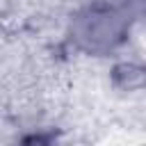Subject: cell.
Returning a JSON list of instances; mask_svg holds the SVG:
<instances>
[{
  "label": "cell",
  "instance_id": "cell-1",
  "mask_svg": "<svg viewBox=\"0 0 146 146\" xmlns=\"http://www.w3.org/2000/svg\"><path fill=\"white\" fill-rule=\"evenodd\" d=\"M18 146H55V141L46 132H32V135H25L18 141Z\"/></svg>",
  "mask_w": 146,
  "mask_h": 146
}]
</instances>
